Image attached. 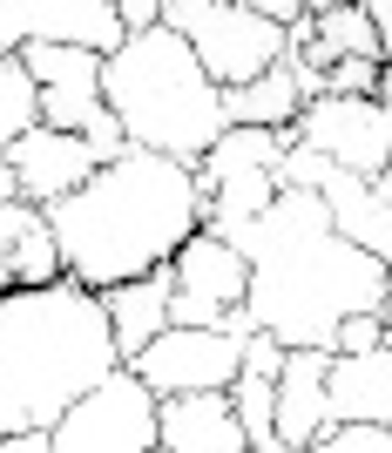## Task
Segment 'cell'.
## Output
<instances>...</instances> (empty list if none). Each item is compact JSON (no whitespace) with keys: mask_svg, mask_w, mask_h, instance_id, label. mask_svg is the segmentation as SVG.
Here are the masks:
<instances>
[{"mask_svg":"<svg viewBox=\"0 0 392 453\" xmlns=\"http://www.w3.org/2000/svg\"><path fill=\"white\" fill-rule=\"evenodd\" d=\"M230 244L250 257V319L278 345H325L352 311H392V265L338 237L318 189H278L271 210L230 230Z\"/></svg>","mask_w":392,"mask_h":453,"instance_id":"1","label":"cell"},{"mask_svg":"<svg viewBox=\"0 0 392 453\" xmlns=\"http://www.w3.org/2000/svg\"><path fill=\"white\" fill-rule=\"evenodd\" d=\"M61 237V265L88 291H109L122 278L176 265V250L204 230V189H196V163L156 150H122L115 163L68 189L61 203H48Z\"/></svg>","mask_w":392,"mask_h":453,"instance_id":"2","label":"cell"},{"mask_svg":"<svg viewBox=\"0 0 392 453\" xmlns=\"http://www.w3.org/2000/svg\"><path fill=\"white\" fill-rule=\"evenodd\" d=\"M115 365V325L81 278L0 291V434L55 426Z\"/></svg>","mask_w":392,"mask_h":453,"instance_id":"3","label":"cell"},{"mask_svg":"<svg viewBox=\"0 0 392 453\" xmlns=\"http://www.w3.org/2000/svg\"><path fill=\"white\" fill-rule=\"evenodd\" d=\"M102 95L122 115V135L135 150L176 156V163H204L210 142L230 129L224 88L210 81L196 48L163 20L122 35V48L102 55Z\"/></svg>","mask_w":392,"mask_h":453,"instance_id":"4","label":"cell"},{"mask_svg":"<svg viewBox=\"0 0 392 453\" xmlns=\"http://www.w3.org/2000/svg\"><path fill=\"white\" fill-rule=\"evenodd\" d=\"M163 27H176L196 48V61L210 68L217 88H243L291 55V27L257 14L250 0H169Z\"/></svg>","mask_w":392,"mask_h":453,"instance_id":"5","label":"cell"},{"mask_svg":"<svg viewBox=\"0 0 392 453\" xmlns=\"http://www.w3.org/2000/svg\"><path fill=\"white\" fill-rule=\"evenodd\" d=\"M27 61V75L41 81V122L48 129H75L95 142L102 163L129 150V135H122V115L109 109V95H102V55L95 48H68V41H27L20 48Z\"/></svg>","mask_w":392,"mask_h":453,"instance_id":"6","label":"cell"},{"mask_svg":"<svg viewBox=\"0 0 392 453\" xmlns=\"http://www.w3.org/2000/svg\"><path fill=\"white\" fill-rule=\"evenodd\" d=\"M284 150H291V129H237V122H230V129L210 142V156L196 163V189H204V230L230 237V230L250 224L257 210H271Z\"/></svg>","mask_w":392,"mask_h":453,"instance_id":"7","label":"cell"},{"mask_svg":"<svg viewBox=\"0 0 392 453\" xmlns=\"http://www.w3.org/2000/svg\"><path fill=\"white\" fill-rule=\"evenodd\" d=\"M48 434H55V453H150L156 440H163V426H156V393L129 365H115Z\"/></svg>","mask_w":392,"mask_h":453,"instance_id":"8","label":"cell"},{"mask_svg":"<svg viewBox=\"0 0 392 453\" xmlns=\"http://www.w3.org/2000/svg\"><path fill=\"white\" fill-rule=\"evenodd\" d=\"M243 345H250V332H230V325H169V332H156L129 359V372L156 399L230 393V379L243 372Z\"/></svg>","mask_w":392,"mask_h":453,"instance_id":"9","label":"cell"},{"mask_svg":"<svg viewBox=\"0 0 392 453\" xmlns=\"http://www.w3.org/2000/svg\"><path fill=\"white\" fill-rule=\"evenodd\" d=\"M298 142L325 150L352 176H386L392 170V102L379 95H311L291 122Z\"/></svg>","mask_w":392,"mask_h":453,"instance_id":"10","label":"cell"},{"mask_svg":"<svg viewBox=\"0 0 392 453\" xmlns=\"http://www.w3.org/2000/svg\"><path fill=\"white\" fill-rule=\"evenodd\" d=\"M176 298H169V325H224L243 298H250V257L217 230H196L176 250Z\"/></svg>","mask_w":392,"mask_h":453,"instance_id":"11","label":"cell"},{"mask_svg":"<svg viewBox=\"0 0 392 453\" xmlns=\"http://www.w3.org/2000/svg\"><path fill=\"white\" fill-rule=\"evenodd\" d=\"M122 35L129 27L115 14V0H0V55H20L27 41H68V48L115 55Z\"/></svg>","mask_w":392,"mask_h":453,"instance_id":"12","label":"cell"},{"mask_svg":"<svg viewBox=\"0 0 392 453\" xmlns=\"http://www.w3.org/2000/svg\"><path fill=\"white\" fill-rule=\"evenodd\" d=\"M7 156H14V189L27 203H61L68 189H81L95 170H102V156H95L88 135L48 129V122H35L27 135H14Z\"/></svg>","mask_w":392,"mask_h":453,"instance_id":"13","label":"cell"},{"mask_svg":"<svg viewBox=\"0 0 392 453\" xmlns=\"http://www.w3.org/2000/svg\"><path fill=\"white\" fill-rule=\"evenodd\" d=\"M332 426V352L325 345H284L278 372V440L284 453H311Z\"/></svg>","mask_w":392,"mask_h":453,"instance_id":"14","label":"cell"},{"mask_svg":"<svg viewBox=\"0 0 392 453\" xmlns=\"http://www.w3.org/2000/svg\"><path fill=\"white\" fill-rule=\"evenodd\" d=\"M68 278L61 265V237H55V217L48 203H0V291H14V284H55Z\"/></svg>","mask_w":392,"mask_h":453,"instance_id":"15","label":"cell"},{"mask_svg":"<svg viewBox=\"0 0 392 453\" xmlns=\"http://www.w3.org/2000/svg\"><path fill=\"white\" fill-rule=\"evenodd\" d=\"M325 210H332L338 237H352L358 250H373L392 265V170L386 176H352V170H332V183L318 189Z\"/></svg>","mask_w":392,"mask_h":453,"instance_id":"16","label":"cell"},{"mask_svg":"<svg viewBox=\"0 0 392 453\" xmlns=\"http://www.w3.org/2000/svg\"><path fill=\"white\" fill-rule=\"evenodd\" d=\"M156 426H163V447H176V453H237V447H250L237 406H230V393L156 399Z\"/></svg>","mask_w":392,"mask_h":453,"instance_id":"17","label":"cell"},{"mask_svg":"<svg viewBox=\"0 0 392 453\" xmlns=\"http://www.w3.org/2000/svg\"><path fill=\"white\" fill-rule=\"evenodd\" d=\"M169 298H176V271H142V278H122L102 291V311H109L115 325V352H122V365L142 352V345L156 339V332H169Z\"/></svg>","mask_w":392,"mask_h":453,"instance_id":"18","label":"cell"},{"mask_svg":"<svg viewBox=\"0 0 392 453\" xmlns=\"http://www.w3.org/2000/svg\"><path fill=\"white\" fill-rule=\"evenodd\" d=\"M392 426V339L373 352H332V426Z\"/></svg>","mask_w":392,"mask_h":453,"instance_id":"19","label":"cell"},{"mask_svg":"<svg viewBox=\"0 0 392 453\" xmlns=\"http://www.w3.org/2000/svg\"><path fill=\"white\" fill-rule=\"evenodd\" d=\"M304 102H311V95H304L298 61H291V55H284L278 68H264L257 81H243V88H224V115L237 122V129H291Z\"/></svg>","mask_w":392,"mask_h":453,"instance_id":"20","label":"cell"},{"mask_svg":"<svg viewBox=\"0 0 392 453\" xmlns=\"http://www.w3.org/2000/svg\"><path fill=\"white\" fill-rule=\"evenodd\" d=\"M230 406H237V419H243L250 453H284V440H278V379L271 372H250V365H243V372L230 379Z\"/></svg>","mask_w":392,"mask_h":453,"instance_id":"21","label":"cell"},{"mask_svg":"<svg viewBox=\"0 0 392 453\" xmlns=\"http://www.w3.org/2000/svg\"><path fill=\"white\" fill-rule=\"evenodd\" d=\"M41 122V81L27 75V61L20 55H0V150L27 135Z\"/></svg>","mask_w":392,"mask_h":453,"instance_id":"22","label":"cell"},{"mask_svg":"<svg viewBox=\"0 0 392 453\" xmlns=\"http://www.w3.org/2000/svg\"><path fill=\"white\" fill-rule=\"evenodd\" d=\"M318 27V48H325V61L338 55H379V35H373V14L358 7V0H345V7H325V14H311ZM386 61V55H379Z\"/></svg>","mask_w":392,"mask_h":453,"instance_id":"23","label":"cell"},{"mask_svg":"<svg viewBox=\"0 0 392 453\" xmlns=\"http://www.w3.org/2000/svg\"><path fill=\"white\" fill-rule=\"evenodd\" d=\"M332 170H338V163L325 150H311V142L291 135V150H284V163H278V189H325Z\"/></svg>","mask_w":392,"mask_h":453,"instance_id":"24","label":"cell"},{"mask_svg":"<svg viewBox=\"0 0 392 453\" xmlns=\"http://www.w3.org/2000/svg\"><path fill=\"white\" fill-rule=\"evenodd\" d=\"M379 68H386L379 55H338L325 61V88L318 95H379Z\"/></svg>","mask_w":392,"mask_h":453,"instance_id":"25","label":"cell"},{"mask_svg":"<svg viewBox=\"0 0 392 453\" xmlns=\"http://www.w3.org/2000/svg\"><path fill=\"white\" fill-rule=\"evenodd\" d=\"M311 453H392V426H365V419H345V426H325Z\"/></svg>","mask_w":392,"mask_h":453,"instance_id":"26","label":"cell"},{"mask_svg":"<svg viewBox=\"0 0 392 453\" xmlns=\"http://www.w3.org/2000/svg\"><path fill=\"white\" fill-rule=\"evenodd\" d=\"M386 339H392V311H352V319H338L332 352H373Z\"/></svg>","mask_w":392,"mask_h":453,"instance_id":"27","label":"cell"},{"mask_svg":"<svg viewBox=\"0 0 392 453\" xmlns=\"http://www.w3.org/2000/svg\"><path fill=\"white\" fill-rule=\"evenodd\" d=\"M250 7L291 27V20H304V14H325V7H345V0H250Z\"/></svg>","mask_w":392,"mask_h":453,"instance_id":"28","label":"cell"},{"mask_svg":"<svg viewBox=\"0 0 392 453\" xmlns=\"http://www.w3.org/2000/svg\"><path fill=\"white\" fill-rule=\"evenodd\" d=\"M0 453H55L48 426H20V434H0Z\"/></svg>","mask_w":392,"mask_h":453,"instance_id":"29","label":"cell"},{"mask_svg":"<svg viewBox=\"0 0 392 453\" xmlns=\"http://www.w3.org/2000/svg\"><path fill=\"white\" fill-rule=\"evenodd\" d=\"M163 7H169V0H115V14H122V27H129V35H135V27H156V20H163Z\"/></svg>","mask_w":392,"mask_h":453,"instance_id":"30","label":"cell"},{"mask_svg":"<svg viewBox=\"0 0 392 453\" xmlns=\"http://www.w3.org/2000/svg\"><path fill=\"white\" fill-rule=\"evenodd\" d=\"M365 14H373V35H379V55L392 61V0H358Z\"/></svg>","mask_w":392,"mask_h":453,"instance_id":"31","label":"cell"},{"mask_svg":"<svg viewBox=\"0 0 392 453\" xmlns=\"http://www.w3.org/2000/svg\"><path fill=\"white\" fill-rule=\"evenodd\" d=\"M14 196H20V189H14V156L0 150V203H14Z\"/></svg>","mask_w":392,"mask_h":453,"instance_id":"32","label":"cell"},{"mask_svg":"<svg viewBox=\"0 0 392 453\" xmlns=\"http://www.w3.org/2000/svg\"><path fill=\"white\" fill-rule=\"evenodd\" d=\"M150 453H176V447H163V440H156V447H150Z\"/></svg>","mask_w":392,"mask_h":453,"instance_id":"33","label":"cell"},{"mask_svg":"<svg viewBox=\"0 0 392 453\" xmlns=\"http://www.w3.org/2000/svg\"><path fill=\"white\" fill-rule=\"evenodd\" d=\"M237 453H250V447H237Z\"/></svg>","mask_w":392,"mask_h":453,"instance_id":"34","label":"cell"},{"mask_svg":"<svg viewBox=\"0 0 392 453\" xmlns=\"http://www.w3.org/2000/svg\"><path fill=\"white\" fill-rule=\"evenodd\" d=\"M386 291H392V278H386Z\"/></svg>","mask_w":392,"mask_h":453,"instance_id":"35","label":"cell"}]
</instances>
